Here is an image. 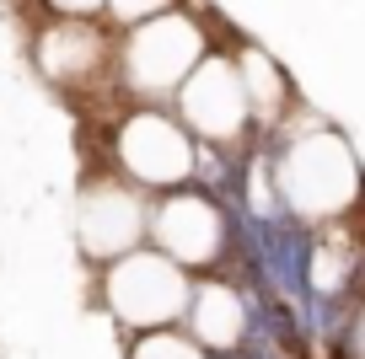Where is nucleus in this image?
<instances>
[{"label":"nucleus","instance_id":"nucleus-1","mask_svg":"<svg viewBox=\"0 0 365 359\" xmlns=\"http://www.w3.org/2000/svg\"><path fill=\"white\" fill-rule=\"evenodd\" d=\"M188 290H194V279L156 247L124 252V258H113L108 274H103V306L129 333L178 327L182 311H188Z\"/></svg>","mask_w":365,"mask_h":359},{"label":"nucleus","instance_id":"nucleus-2","mask_svg":"<svg viewBox=\"0 0 365 359\" xmlns=\"http://www.w3.org/2000/svg\"><path fill=\"white\" fill-rule=\"evenodd\" d=\"M279 193L301 220H344L365 199L360 167L339 135H307L290 150H279Z\"/></svg>","mask_w":365,"mask_h":359},{"label":"nucleus","instance_id":"nucleus-3","mask_svg":"<svg viewBox=\"0 0 365 359\" xmlns=\"http://www.w3.org/2000/svg\"><path fill=\"white\" fill-rule=\"evenodd\" d=\"M194 135L182 129L178 113L167 108H135L118 124V140H113V167L124 172L135 188L145 193H172L194 177Z\"/></svg>","mask_w":365,"mask_h":359},{"label":"nucleus","instance_id":"nucleus-4","mask_svg":"<svg viewBox=\"0 0 365 359\" xmlns=\"http://www.w3.org/2000/svg\"><path fill=\"white\" fill-rule=\"evenodd\" d=\"M150 241L188 279H210L226 252V209L199 188H172L150 204Z\"/></svg>","mask_w":365,"mask_h":359},{"label":"nucleus","instance_id":"nucleus-5","mask_svg":"<svg viewBox=\"0 0 365 359\" xmlns=\"http://www.w3.org/2000/svg\"><path fill=\"white\" fill-rule=\"evenodd\" d=\"M150 241V193L135 188L118 167L91 172L81 188V247L97 263H113Z\"/></svg>","mask_w":365,"mask_h":359},{"label":"nucleus","instance_id":"nucleus-6","mask_svg":"<svg viewBox=\"0 0 365 359\" xmlns=\"http://www.w3.org/2000/svg\"><path fill=\"white\" fill-rule=\"evenodd\" d=\"M205 59V33L188 16L161 11L150 22H135L124 38V80L140 97H167L194 76V65Z\"/></svg>","mask_w":365,"mask_h":359},{"label":"nucleus","instance_id":"nucleus-7","mask_svg":"<svg viewBox=\"0 0 365 359\" xmlns=\"http://www.w3.org/2000/svg\"><path fill=\"white\" fill-rule=\"evenodd\" d=\"M178 118L188 135H205L215 145H237L242 129L252 124V102H247V86H242V70L220 54H205L194 65V76L182 80Z\"/></svg>","mask_w":365,"mask_h":359},{"label":"nucleus","instance_id":"nucleus-8","mask_svg":"<svg viewBox=\"0 0 365 359\" xmlns=\"http://www.w3.org/2000/svg\"><path fill=\"white\" fill-rule=\"evenodd\" d=\"M129 359H210V348L194 343L182 327H156V333H135Z\"/></svg>","mask_w":365,"mask_h":359},{"label":"nucleus","instance_id":"nucleus-9","mask_svg":"<svg viewBox=\"0 0 365 359\" xmlns=\"http://www.w3.org/2000/svg\"><path fill=\"white\" fill-rule=\"evenodd\" d=\"M167 6H172V0H108V11H113L118 22H129V27H135V22H150V16H161Z\"/></svg>","mask_w":365,"mask_h":359},{"label":"nucleus","instance_id":"nucleus-10","mask_svg":"<svg viewBox=\"0 0 365 359\" xmlns=\"http://www.w3.org/2000/svg\"><path fill=\"white\" fill-rule=\"evenodd\" d=\"M48 6H54L59 16H91L97 6H108V0H48Z\"/></svg>","mask_w":365,"mask_h":359}]
</instances>
